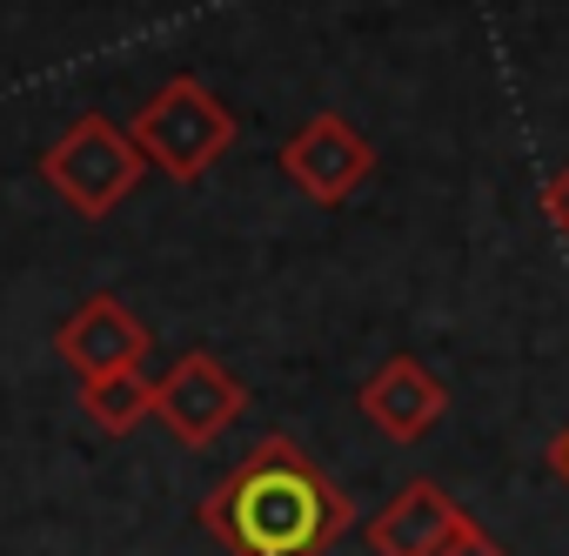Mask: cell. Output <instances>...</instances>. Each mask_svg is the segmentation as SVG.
Here are the masks:
<instances>
[{"label":"cell","instance_id":"6da1fadb","mask_svg":"<svg viewBox=\"0 0 569 556\" xmlns=\"http://www.w3.org/2000/svg\"><path fill=\"white\" fill-rule=\"evenodd\" d=\"M201 523L228 556H329L349 536L356 503L296 436H268L208 489Z\"/></svg>","mask_w":569,"mask_h":556},{"label":"cell","instance_id":"7a4b0ae2","mask_svg":"<svg viewBox=\"0 0 569 556\" xmlns=\"http://www.w3.org/2000/svg\"><path fill=\"white\" fill-rule=\"evenodd\" d=\"M128 135L148 155V168H161L168 181H201L234 148V115L194 75H174L168 88H154V101L134 115Z\"/></svg>","mask_w":569,"mask_h":556},{"label":"cell","instance_id":"3957f363","mask_svg":"<svg viewBox=\"0 0 569 556\" xmlns=\"http://www.w3.org/2000/svg\"><path fill=\"white\" fill-rule=\"evenodd\" d=\"M141 168H148V155H141V148H134V135H128V128H114L108 115H81V121H68V128H61V141L41 155L48 188H54L74 215H88V221L114 215V208L134 195Z\"/></svg>","mask_w":569,"mask_h":556},{"label":"cell","instance_id":"277c9868","mask_svg":"<svg viewBox=\"0 0 569 556\" xmlns=\"http://www.w3.org/2000/svg\"><path fill=\"white\" fill-rule=\"evenodd\" d=\"M281 175H289L316 208H342L376 175V148L349 115H316L281 141Z\"/></svg>","mask_w":569,"mask_h":556},{"label":"cell","instance_id":"5b68a950","mask_svg":"<svg viewBox=\"0 0 569 556\" xmlns=\"http://www.w3.org/2000/svg\"><path fill=\"white\" fill-rule=\"evenodd\" d=\"M241 409H248L241 376H234L228 363H214L208 349L174 356V369L154 383V416H161V423L174 429V443H188V449H208Z\"/></svg>","mask_w":569,"mask_h":556},{"label":"cell","instance_id":"8992f818","mask_svg":"<svg viewBox=\"0 0 569 556\" xmlns=\"http://www.w3.org/2000/svg\"><path fill=\"white\" fill-rule=\"evenodd\" d=\"M148 329L114 302V296H88L61 329H54V349H61V363L81 376V383H94V376H108V369H128V363H141L148 356Z\"/></svg>","mask_w":569,"mask_h":556},{"label":"cell","instance_id":"52a82bcc","mask_svg":"<svg viewBox=\"0 0 569 556\" xmlns=\"http://www.w3.org/2000/svg\"><path fill=\"white\" fill-rule=\"evenodd\" d=\"M449 409V389L416 363V356H389L369 383H362V416L389 436V443H422Z\"/></svg>","mask_w":569,"mask_h":556},{"label":"cell","instance_id":"ba28073f","mask_svg":"<svg viewBox=\"0 0 569 556\" xmlns=\"http://www.w3.org/2000/svg\"><path fill=\"white\" fill-rule=\"evenodd\" d=\"M462 523H469V509H462L442 483L416 476V483H402V489L389 496V509L369 523V549H376V556H436Z\"/></svg>","mask_w":569,"mask_h":556},{"label":"cell","instance_id":"9c48e42d","mask_svg":"<svg viewBox=\"0 0 569 556\" xmlns=\"http://www.w3.org/2000/svg\"><path fill=\"white\" fill-rule=\"evenodd\" d=\"M81 409H88V423H94V429L128 436V429H141V416H154V383L141 376V363L108 369V376L81 383Z\"/></svg>","mask_w":569,"mask_h":556},{"label":"cell","instance_id":"30bf717a","mask_svg":"<svg viewBox=\"0 0 569 556\" xmlns=\"http://www.w3.org/2000/svg\"><path fill=\"white\" fill-rule=\"evenodd\" d=\"M436 556H509V549H502V543H496V536H489L476 516H469V523H462V529H456V536L436 549Z\"/></svg>","mask_w":569,"mask_h":556},{"label":"cell","instance_id":"8fae6325","mask_svg":"<svg viewBox=\"0 0 569 556\" xmlns=\"http://www.w3.org/2000/svg\"><path fill=\"white\" fill-rule=\"evenodd\" d=\"M542 215H549V221L562 228V241H569V161L542 181Z\"/></svg>","mask_w":569,"mask_h":556},{"label":"cell","instance_id":"7c38bea8","mask_svg":"<svg viewBox=\"0 0 569 556\" xmlns=\"http://www.w3.org/2000/svg\"><path fill=\"white\" fill-rule=\"evenodd\" d=\"M549 469H556V476H562V483H569V429H562V436H556V443H549Z\"/></svg>","mask_w":569,"mask_h":556}]
</instances>
